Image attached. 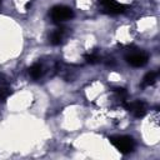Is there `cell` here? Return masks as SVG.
Listing matches in <instances>:
<instances>
[{"instance_id":"obj_1","label":"cell","mask_w":160,"mask_h":160,"mask_svg":"<svg viewBox=\"0 0 160 160\" xmlns=\"http://www.w3.org/2000/svg\"><path fill=\"white\" fill-rule=\"evenodd\" d=\"M110 142L114 145V148L116 150H119L120 152L122 154H129L134 150L135 148V144H134V140L130 138V136H126V135H116V136H111L110 139Z\"/></svg>"},{"instance_id":"obj_2","label":"cell","mask_w":160,"mask_h":160,"mask_svg":"<svg viewBox=\"0 0 160 160\" xmlns=\"http://www.w3.org/2000/svg\"><path fill=\"white\" fill-rule=\"evenodd\" d=\"M50 18L55 22H62L74 18V11L71 8L65 5H56L50 10Z\"/></svg>"},{"instance_id":"obj_3","label":"cell","mask_w":160,"mask_h":160,"mask_svg":"<svg viewBox=\"0 0 160 160\" xmlns=\"http://www.w3.org/2000/svg\"><path fill=\"white\" fill-rule=\"evenodd\" d=\"M148 59L149 56L145 54V52H131L126 56V62L130 64L131 66H135V68H140V66H144L146 62H148Z\"/></svg>"},{"instance_id":"obj_4","label":"cell","mask_w":160,"mask_h":160,"mask_svg":"<svg viewBox=\"0 0 160 160\" xmlns=\"http://www.w3.org/2000/svg\"><path fill=\"white\" fill-rule=\"evenodd\" d=\"M100 4L102 5L104 10L109 14H120L125 10V6L115 0H100Z\"/></svg>"},{"instance_id":"obj_5","label":"cell","mask_w":160,"mask_h":160,"mask_svg":"<svg viewBox=\"0 0 160 160\" xmlns=\"http://www.w3.org/2000/svg\"><path fill=\"white\" fill-rule=\"evenodd\" d=\"M126 109L129 111H131L138 118L144 116L146 112V108H145V104L142 101H132L130 104H126Z\"/></svg>"},{"instance_id":"obj_6","label":"cell","mask_w":160,"mask_h":160,"mask_svg":"<svg viewBox=\"0 0 160 160\" xmlns=\"http://www.w3.org/2000/svg\"><path fill=\"white\" fill-rule=\"evenodd\" d=\"M62 38H64V30L62 29H56L50 35V42L52 45H59L61 42Z\"/></svg>"},{"instance_id":"obj_7","label":"cell","mask_w":160,"mask_h":160,"mask_svg":"<svg viewBox=\"0 0 160 160\" xmlns=\"http://www.w3.org/2000/svg\"><path fill=\"white\" fill-rule=\"evenodd\" d=\"M156 76H158V72H156V71H150V72H148V74L144 76L142 81H141V86H142V88H146V86L152 85V84L155 82V80H156Z\"/></svg>"},{"instance_id":"obj_8","label":"cell","mask_w":160,"mask_h":160,"mask_svg":"<svg viewBox=\"0 0 160 160\" xmlns=\"http://www.w3.org/2000/svg\"><path fill=\"white\" fill-rule=\"evenodd\" d=\"M29 75L32 79H39L42 75V68L40 64H34L29 68Z\"/></svg>"},{"instance_id":"obj_9","label":"cell","mask_w":160,"mask_h":160,"mask_svg":"<svg viewBox=\"0 0 160 160\" xmlns=\"http://www.w3.org/2000/svg\"><path fill=\"white\" fill-rule=\"evenodd\" d=\"M85 59H86L89 62H95V61L98 60V55H96V54H89V55L85 56Z\"/></svg>"},{"instance_id":"obj_10","label":"cell","mask_w":160,"mask_h":160,"mask_svg":"<svg viewBox=\"0 0 160 160\" xmlns=\"http://www.w3.org/2000/svg\"><path fill=\"white\" fill-rule=\"evenodd\" d=\"M0 1H1V0H0Z\"/></svg>"}]
</instances>
